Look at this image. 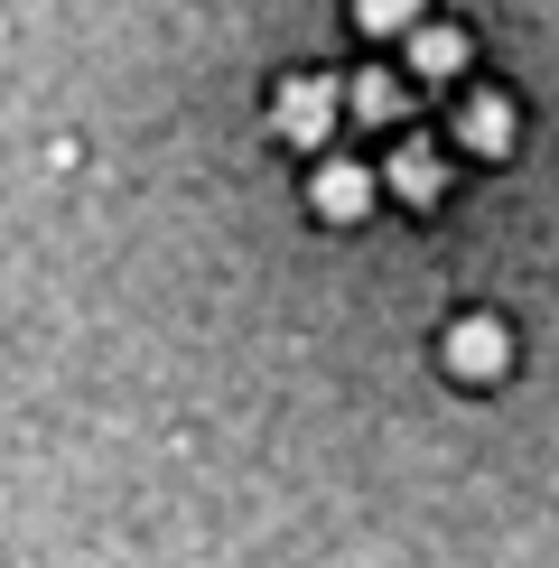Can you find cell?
<instances>
[{"label": "cell", "mask_w": 559, "mask_h": 568, "mask_svg": "<svg viewBox=\"0 0 559 568\" xmlns=\"http://www.w3.org/2000/svg\"><path fill=\"white\" fill-rule=\"evenodd\" d=\"M317 112H326V84H298V93H289V131H298V140H326Z\"/></svg>", "instance_id": "1"}, {"label": "cell", "mask_w": 559, "mask_h": 568, "mask_svg": "<svg viewBox=\"0 0 559 568\" xmlns=\"http://www.w3.org/2000/svg\"><path fill=\"white\" fill-rule=\"evenodd\" d=\"M410 57H419V75H457V38H419Z\"/></svg>", "instance_id": "2"}]
</instances>
